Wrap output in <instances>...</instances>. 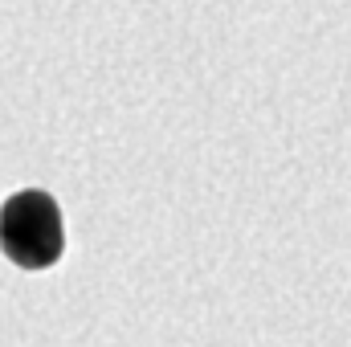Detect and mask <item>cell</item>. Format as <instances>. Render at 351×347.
I'll use <instances>...</instances> for the list:
<instances>
[{"label":"cell","instance_id":"1","mask_svg":"<svg viewBox=\"0 0 351 347\" xmlns=\"http://www.w3.org/2000/svg\"><path fill=\"white\" fill-rule=\"evenodd\" d=\"M66 233H62V213L49 192H16L0 208V250L4 258L21 270H45L62 258Z\"/></svg>","mask_w":351,"mask_h":347}]
</instances>
